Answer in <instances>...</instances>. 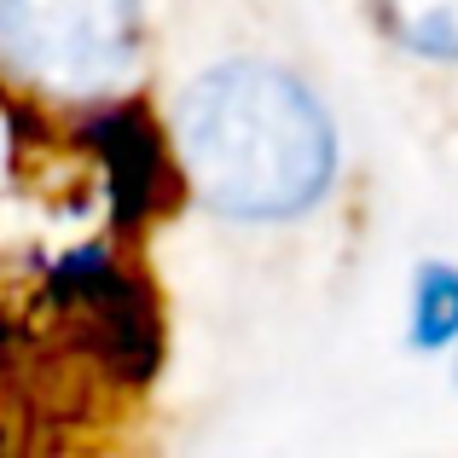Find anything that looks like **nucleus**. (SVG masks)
I'll use <instances>...</instances> for the list:
<instances>
[{"label":"nucleus","mask_w":458,"mask_h":458,"mask_svg":"<svg viewBox=\"0 0 458 458\" xmlns=\"http://www.w3.org/2000/svg\"><path fill=\"white\" fill-rule=\"evenodd\" d=\"M174 151L191 191L226 221L308 215L336 168L325 105L261 58H233L191 81L174 111Z\"/></svg>","instance_id":"f257e3e1"},{"label":"nucleus","mask_w":458,"mask_h":458,"mask_svg":"<svg viewBox=\"0 0 458 458\" xmlns=\"http://www.w3.org/2000/svg\"><path fill=\"white\" fill-rule=\"evenodd\" d=\"M0 58L64 99L116 93L140 64V0H0Z\"/></svg>","instance_id":"f03ea898"},{"label":"nucleus","mask_w":458,"mask_h":458,"mask_svg":"<svg viewBox=\"0 0 458 458\" xmlns=\"http://www.w3.org/2000/svg\"><path fill=\"white\" fill-rule=\"evenodd\" d=\"M371 6L406 53L458 64V0H371Z\"/></svg>","instance_id":"7ed1b4c3"},{"label":"nucleus","mask_w":458,"mask_h":458,"mask_svg":"<svg viewBox=\"0 0 458 458\" xmlns=\"http://www.w3.org/2000/svg\"><path fill=\"white\" fill-rule=\"evenodd\" d=\"M412 343L418 348L458 343V267H447V261H429L412 284Z\"/></svg>","instance_id":"20e7f679"}]
</instances>
